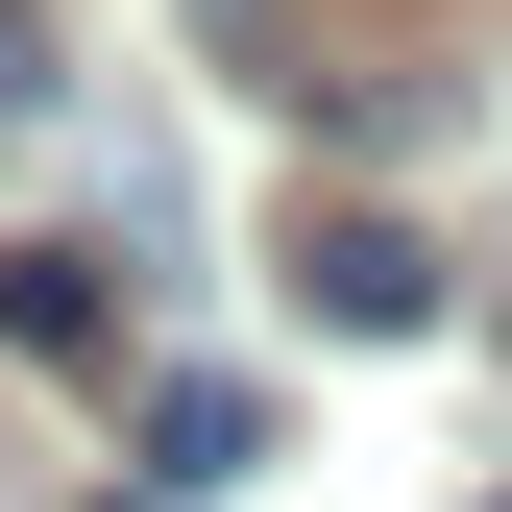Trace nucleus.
<instances>
[{
  "mask_svg": "<svg viewBox=\"0 0 512 512\" xmlns=\"http://www.w3.org/2000/svg\"><path fill=\"white\" fill-rule=\"evenodd\" d=\"M293 293H317V342H439V244L391 196H317L293 220Z\"/></svg>",
  "mask_w": 512,
  "mask_h": 512,
  "instance_id": "1",
  "label": "nucleus"
},
{
  "mask_svg": "<svg viewBox=\"0 0 512 512\" xmlns=\"http://www.w3.org/2000/svg\"><path fill=\"white\" fill-rule=\"evenodd\" d=\"M244 464H293V415L244 391V366H171V391H147V488L196 512V488H244Z\"/></svg>",
  "mask_w": 512,
  "mask_h": 512,
  "instance_id": "2",
  "label": "nucleus"
},
{
  "mask_svg": "<svg viewBox=\"0 0 512 512\" xmlns=\"http://www.w3.org/2000/svg\"><path fill=\"white\" fill-rule=\"evenodd\" d=\"M0 366H122V269L98 244H0Z\"/></svg>",
  "mask_w": 512,
  "mask_h": 512,
  "instance_id": "3",
  "label": "nucleus"
},
{
  "mask_svg": "<svg viewBox=\"0 0 512 512\" xmlns=\"http://www.w3.org/2000/svg\"><path fill=\"white\" fill-rule=\"evenodd\" d=\"M25 98H49V25H25V0H0V147H25Z\"/></svg>",
  "mask_w": 512,
  "mask_h": 512,
  "instance_id": "4",
  "label": "nucleus"
},
{
  "mask_svg": "<svg viewBox=\"0 0 512 512\" xmlns=\"http://www.w3.org/2000/svg\"><path fill=\"white\" fill-rule=\"evenodd\" d=\"M147 512H171V488H147Z\"/></svg>",
  "mask_w": 512,
  "mask_h": 512,
  "instance_id": "5",
  "label": "nucleus"
}]
</instances>
